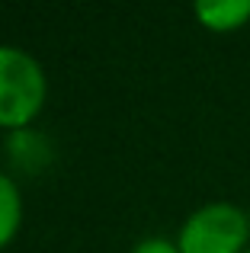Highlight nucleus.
Here are the masks:
<instances>
[{"mask_svg":"<svg viewBox=\"0 0 250 253\" xmlns=\"http://www.w3.org/2000/svg\"><path fill=\"white\" fill-rule=\"evenodd\" d=\"M45 77L26 51L0 45V122L23 125L42 106Z\"/></svg>","mask_w":250,"mask_h":253,"instance_id":"1","label":"nucleus"},{"mask_svg":"<svg viewBox=\"0 0 250 253\" xmlns=\"http://www.w3.org/2000/svg\"><path fill=\"white\" fill-rule=\"evenodd\" d=\"M247 231L250 221L234 205H206L183 224L180 253H238L247 241Z\"/></svg>","mask_w":250,"mask_h":253,"instance_id":"2","label":"nucleus"},{"mask_svg":"<svg viewBox=\"0 0 250 253\" xmlns=\"http://www.w3.org/2000/svg\"><path fill=\"white\" fill-rule=\"evenodd\" d=\"M196 13L212 29H234L250 16V0H215V3H196Z\"/></svg>","mask_w":250,"mask_h":253,"instance_id":"3","label":"nucleus"},{"mask_svg":"<svg viewBox=\"0 0 250 253\" xmlns=\"http://www.w3.org/2000/svg\"><path fill=\"white\" fill-rule=\"evenodd\" d=\"M19 221V192L10 179L0 173V244L10 241Z\"/></svg>","mask_w":250,"mask_h":253,"instance_id":"4","label":"nucleus"},{"mask_svg":"<svg viewBox=\"0 0 250 253\" xmlns=\"http://www.w3.org/2000/svg\"><path fill=\"white\" fill-rule=\"evenodd\" d=\"M131 253H180V250L173 244H167L164 237H148V241H141Z\"/></svg>","mask_w":250,"mask_h":253,"instance_id":"5","label":"nucleus"},{"mask_svg":"<svg viewBox=\"0 0 250 253\" xmlns=\"http://www.w3.org/2000/svg\"><path fill=\"white\" fill-rule=\"evenodd\" d=\"M247 253H250V250H247Z\"/></svg>","mask_w":250,"mask_h":253,"instance_id":"6","label":"nucleus"}]
</instances>
